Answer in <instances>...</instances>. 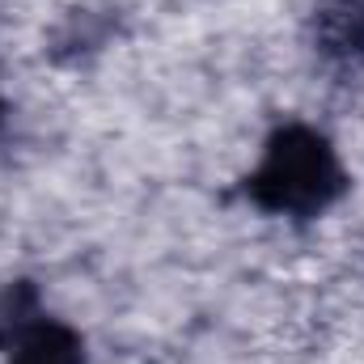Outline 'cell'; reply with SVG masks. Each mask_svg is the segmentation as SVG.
I'll use <instances>...</instances> for the list:
<instances>
[{
	"label": "cell",
	"mask_w": 364,
	"mask_h": 364,
	"mask_svg": "<svg viewBox=\"0 0 364 364\" xmlns=\"http://www.w3.org/2000/svg\"><path fill=\"white\" fill-rule=\"evenodd\" d=\"M348 186H352V174L335 140L314 123L288 119L263 140L250 174L242 178V195L263 216L309 225L326 216L348 195Z\"/></svg>",
	"instance_id": "6da1fadb"
},
{
	"label": "cell",
	"mask_w": 364,
	"mask_h": 364,
	"mask_svg": "<svg viewBox=\"0 0 364 364\" xmlns=\"http://www.w3.org/2000/svg\"><path fill=\"white\" fill-rule=\"evenodd\" d=\"M0 364H90L85 335L47 314L38 288L17 279L0 292Z\"/></svg>",
	"instance_id": "7a4b0ae2"
},
{
	"label": "cell",
	"mask_w": 364,
	"mask_h": 364,
	"mask_svg": "<svg viewBox=\"0 0 364 364\" xmlns=\"http://www.w3.org/2000/svg\"><path fill=\"white\" fill-rule=\"evenodd\" d=\"M305 43L318 68L335 81L364 77V0H314Z\"/></svg>",
	"instance_id": "3957f363"
},
{
	"label": "cell",
	"mask_w": 364,
	"mask_h": 364,
	"mask_svg": "<svg viewBox=\"0 0 364 364\" xmlns=\"http://www.w3.org/2000/svg\"><path fill=\"white\" fill-rule=\"evenodd\" d=\"M4 119H9V106H4V97H0V132H4Z\"/></svg>",
	"instance_id": "277c9868"
}]
</instances>
